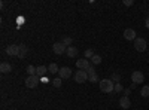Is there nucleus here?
Returning <instances> with one entry per match:
<instances>
[{"label": "nucleus", "instance_id": "obj_25", "mask_svg": "<svg viewBox=\"0 0 149 110\" xmlns=\"http://www.w3.org/2000/svg\"><path fill=\"white\" fill-rule=\"evenodd\" d=\"M121 91H124L122 85L121 83H115V92H121Z\"/></svg>", "mask_w": 149, "mask_h": 110}, {"label": "nucleus", "instance_id": "obj_13", "mask_svg": "<svg viewBox=\"0 0 149 110\" xmlns=\"http://www.w3.org/2000/svg\"><path fill=\"white\" fill-rule=\"evenodd\" d=\"M27 54H29V48L26 45H19V54H18V57L22 59V58L27 57Z\"/></svg>", "mask_w": 149, "mask_h": 110}, {"label": "nucleus", "instance_id": "obj_22", "mask_svg": "<svg viewBox=\"0 0 149 110\" xmlns=\"http://www.w3.org/2000/svg\"><path fill=\"white\" fill-rule=\"evenodd\" d=\"M52 85H54L55 88H60L61 85H63V79H61V77H57V79H54V80H52Z\"/></svg>", "mask_w": 149, "mask_h": 110}, {"label": "nucleus", "instance_id": "obj_19", "mask_svg": "<svg viewBox=\"0 0 149 110\" xmlns=\"http://www.w3.org/2000/svg\"><path fill=\"white\" fill-rule=\"evenodd\" d=\"M36 71H37V67H34V66H27V73H29V76H34L36 75Z\"/></svg>", "mask_w": 149, "mask_h": 110}, {"label": "nucleus", "instance_id": "obj_15", "mask_svg": "<svg viewBox=\"0 0 149 110\" xmlns=\"http://www.w3.org/2000/svg\"><path fill=\"white\" fill-rule=\"evenodd\" d=\"M0 71L2 73H10L12 71V66L9 63H2L0 64Z\"/></svg>", "mask_w": 149, "mask_h": 110}, {"label": "nucleus", "instance_id": "obj_7", "mask_svg": "<svg viewBox=\"0 0 149 110\" xmlns=\"http://www.w3.org/2000/svg\"><path fill=\"white\" fill-rule=\"evenodd\" d=\"M76 67L79 68V70H84V71H86L90 67H91V63L86 58H84V59H78L76 61Z\"/></svg>", "mask_w": 149, "mask_h": 110}, {"label": "nucleus", "instance_id": "obj_17", "mask_svg": "<svg viewBox=\"0 0 149 110\" xmlns=\"http://www.w3.org/2000/svg\"><path fill=\"white\" fill-rule=\"evenodd\" d=\"M140 95L143 97V98H148V97H149V85H145V86H142Z\"/></svg>", "mask_w": 149, "mask_h": 110}, {"label": "nucleus", "instance_id": "obj_2", "mask_svg": "<svg viewBox=\"0 0 149 110\" xmlns=\"http://www.w3.org/2000/svg\"><path fill=\"white\" fill-rule=\"evenodd\" d=\"M146 48H148V42L142 37H137L134 40V49L137 51V52H145L146 51Z\"/></svg>", "mask_w": 149, "mask_h": 110}, {"label": "nucleus", "instance_id": "obj_11", "mask_svg": "<svg viewBox=\"0 0 149 110\" xmlns=\"http://www.w3.org/2000/svg\"><path fill=\"white\" fill-rule=\"evenodd\" d=\"M86 73H88V80L90 82H98V76H97V73H95V70H94V67L91 66L88 70H86Z\"/></svg>", "mask_w": 149, "mask_h": 110}, {"label": "nucleus", "instance_id": "obj_14", "mask_svg": "<svg viewBox=\"0 0 149 110\" xmlns=\"http://www.w3.org/2000/svg\"><path fill=\"white\" fill-rule=\"evenodd\" d=\"M66 54L70 57V58H74L78 55V48H74V46H69L67 48V51H66Z\"/></svg>", "mask_w": 149, "mask_h": 110}, {"label": "nucleus", "instance_id": "obj_8", "mask_svg": "<svg viewBox=\"0 0 149 110\" xmlns=\"http://www.w3.org/2000/svg\"><path fill=\"white\" fill-rule=\"evenodd\" d=\"M6 54L8 55H10V57H18V54H19V45H9L8 48H6Z\"/></svg>", "mask_w": 149, "mask_h": 110}, {"label": "nucleus", "instance_id": "obj_18", "mask_svg": "<svg viewBox=\"0 0 149 110\" xmlns=\"http://www.w3.org/2000/svg\"><path fill=\"white\" fill-rule=\"evenodd\" d=\"M48 71H49V73H58L60 68H58V66H57L55 63H52V64L48 66Z\"/></svg>", "mask_w": 149, "mask_h": 110}, {"label": "nucleus", "instance_id": "obj_10", "mask_svg": "<svg viewBox=\"0 0 149 110\" xmlns=\"http://www.w3.org/2000/svg\"><path fill=\"white\" fill-rule=\"evenodd\" d=\"M124 39H127V40H136L137 37H136V30L133 28H127V30H124Z\"/></svg>", "mask_w": 149, "mask_h": 110}, {"label": "nucleus", "instance_id": "obj_4", "mask_svg": "<svg viewBox=\"0 0 149 110\" xmlns=\"http://www.w3.org/2000/svg\"><path fill=\"white\" fill-rule=\"evenodd\" d=\"M74 80H76V83H84L88 80V73L84 71V70H79L74 73Z\"/></svg>", "mask_w": 149, "mask_h": 110}, {"label": "nucleus", "instance_id": "obj_27", "mask_svg": "<svg viewBox=\"0 0 149 110\" xmlns=\"http://www.w3.org/2000/svg\"><path fill=\"white\" fill-rule=\"evenodd\" d=\"M145 27L149 30V17H148V18H146V21H145Z\"/></svg>", "mask_w": 149, "mask_h": 110}, {"label": "nucleus", "instance_id": "obj_5", "mask_svg": "<svg viewBox=\"0 0 149 110\" xmlns=\"http://www.w3.org/2000/svg\"><path fill=\"white\" fill-rule=\"evenodd\" d=\"M131 80L134 85H139V83H143L145 80V75L142 71H133V75H131Z\"/></svg>", "mask_w": 149, "mask_h": 110}, {"label": "nucleus", "instance_id": "obj_28", "mask_svg": "<svg viewBox=\"0 0 149 110\" xmlns=\"http://www.w3.org/2000/svg\"><path fill=\"white\" fill-rule=\"evenodd\" d=\"M130 92H131V91H130V89H124V94H125V95H127V97H128V95H130Z\"/></svg>", "mask_w": 149, "mask_h": 110}, {"label": "nucleus", "instance_id": "obj_24", "mask_svg": "<svg viewBox=\"0 0 149 110\" xmlns=\"http://www.w3.org/2000/svg\"><path fill=\"white\" fill-rule=\"evenodd\" d=\"M94 55H95V54H94L93 49H86V51H85V58H86V59H88V58H93Z\"/></svg>", "mask_w": 149, "mask_h": 110}, {"label": "nucleus", "instance_id": "obj_1", "mask_svg": "<svg viewBox=\"0 0 149 110\" xmlns=\"http://www.w3.org/2000/svg\"><path fill=\"white\" fill-rule=\"evenodd\" d=\"M98 86H100V89L106 94H110L115 91V82L112 79H102L100 83H98Z\"/></svg>", "mask_w": 149, "mask_h": 110}, {"label": "nucleus", "instance_id": "obj_23", "mask_svg": "<svg viewBox=\"0 0 149 110\" xmlns=\"http://www.w3.org/2000/svg\"><path fill=\"white\" fill-rule=\"evenodd\" d=\"M91 61H93V64H100V63H102V57H100V55H94V57L91 58Z\"/></svg>", "mask_w": 149, "mask_h": 110}, {"label": "nucleus", "instance_id": "obj_16", "mask_svg": "<svg viewBox=\"0 0 149 110\" xmlns=\"http://www.w3.org/2000/svg\"><path fill=\"white\" fill-rule=\"evenodd\" d=\"M48 71V67H45V66H39L37 67V71H36V75L37 76H45V73Z\"/></svg>", "mask_w": 149, "mask_h": 110}, {"label": "nucleus", "instance_id": "obj_3", "mask_svg": "<svg viewBox=\"0 0 149 110\" xmlns=\"http://www.w3.org/2000/svg\"><path fill=\"white\" fill-rule=\"evenodd\" d=\"M39 80H40L39 76L34 75V76H29L24 83H26V86H27V88H36L37 85H39Z\"/></svg>", "mask_w": 149, "mask_h": 110}, {"label": "nucleus", "instance_id": "obj_6", "mask_svg": "<svg viewBox=\"0 0 149 110\" xmlns=\"http://www.w3.org/2000/svg\"><path fill=\"white\" fill-rule=\"evenodd\" d=\"M52 49H54V52H55L57 55H61V54H64V52L67 51V46L63 45L61 42H55V43L52 45Z\"/></svg>", "mask_w": 149, "mask_h": 110}, {"label": "nucleus", "instance_id": "obj_9", "mask_svg": "<svg viewBox=\"0 0 149 110\" xmlns=\"http://www.w3.org/2000/svg\"><path fill=\"white\" fill-rule=\"evenodd\" d=\"M70 76H72V70H70L69 67H61V68H60L58 77H61V79H69Z\"/></svg>", "mask_w": 149, "mask_h": 110}, {"label": "nucleus", "instance_id": "obj_20", "mask_svg": "<svg viewBox=\"0 0 149 110\" xmlns=\"http://www.w3.org/2000/svg\"><path fill=\"white\" fill-rule=\"evenodd\" d=\"M72 42H73V40H72V37H69V36L63 37V40H61V43H63V45H66L67 48H69V46H72Z\"/></svg>", "mask_w": 149, "mask_h": 110}, {"label": "nucleus", "instance_id": "obj_12", "mask_svg": "<svg viewBox=\"0 0 149 110\" xmlns=\"http://www.w3.org/2000/svg\"><path fill=\"white\" fill-rule=\"evenodd\" d=\"M119 106L122 107V109H130V106H131V101H130V98L127 95H122L121 98H119Z\"/></svg>", "mask_w": 149, "mask_h": 110}, {"label": "nucleus", "instance_id": "obj_21", "mask_svg": "<svg viewBox=\"0 0 149 110\" xmlns=\"http://www.w3.org/2000/svg\"><path fill=\"white\" fill-rule=\"evenodd\" d=\"M110 79L113 80L115 83H119L121 82V75H119V73H112V77Z\"/></svg>", "mask_w": 149, "mask_h": 110}, {"label": "nucleus", "instance_id": "obj_26", "mask_svg": "<svg viewBox=\"0 0 149 110\" xmlns=\"http://www.w3.org/2000/svg\"><path fill=\"white\" fill-rule=\"evenodd\" d=\"M124 5H125V6H133L134 2H133V0H124Z\"/></svg>", "mask_w": 149, "mask_h": 110}]
</instances>
